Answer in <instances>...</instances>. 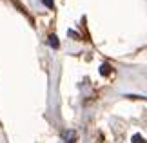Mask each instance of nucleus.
I'll use <instances>...</instances> for the list:
<instances>
[{
  "mask_svg": "<svg viewBox=\"0 0 147 143\" xmlns=\"http://www.w3.org/2000/svg\"><path fill=\"white\" fill-rule=\"evenodd\" d=\"M49 45H51V47H55V49H58V47H60L58 38H56L55 35H51V36H49Z\"/></svg>",
  "mask_w": 147,
  "mask_h": 143,
  "instance_id": "1",
  "label": "nucleus"
},
{
  "mask_svg": "<svg viewBox=\"0 0 147 143\" xmlns=\"http://www.w3.org/2000/svg\"><path fill=\"white\" fill-rule=\"evenodd\" d=\"M109 73H111V67L107 65V64H104V65L100 67V74H104V76H107V74H109Z\"/></svg>",
  "mask_w": 147,
  "mask_h": 143,
  "instance_id": "2",
  "label": "nucleus"
},
{
  "mask_svg": "<svg viewBox=\"0 0 147 143\" xmlns=\"http://www.w3.org/2000/svg\"><path fill=\"white\" fill-rule=\"evenodd\" d=\"M133 143H145V141H144V136L134 134V136H133Z\"/></svg>",
  "mask_w": 147,
  "mask_h": 143,
  "instance_id": "3",
  "label": "nucleus"
},
{
  "mask_svg": "<svg viewBox=\"0 0 147 143\" xmlns=\"http://www.w3.org/2000/svg\"><path fill=\"white\" fill-rule=\"evenodd\" d=\"M42 2H44V4H46V5H47V7H49V9H53V7H55V4H53V0H42Z\"/></svg>",
  "mask_w": 147,
  "mask_h": 143,
  "instance_id": "4",
  "label": "nucleus"
}]
</instances>
